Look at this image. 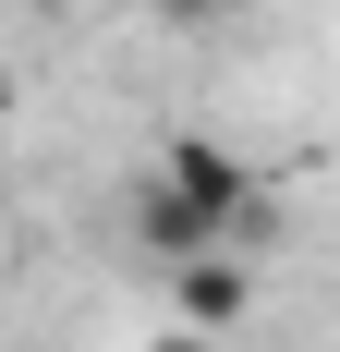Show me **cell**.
<instances>
[{"mask_svg":"<svg viewBox=\"0 0 340 352\" xmlns=\"http://www.w3.org/2000/svg\"><path fill=\"white\" fill-rule=\"evenodd\" d=\"M25 12H85V0H25Z\"/></svg>","mask_w":340,"mask_h":352,"instance_id":"cell-5","label":"cell"},{"mask_svg":"<svg viewBox=\"0 0 340 352\" xmlns=\"http://www.w3.org/2000/svg\"><path fill=\"white\" fill-rule=\"evenodd\" d=\"M158 352H219V340H206V328H182V316H170V328H158Z\"/></svg>","mask_w":340,"mask_h":352,"instance_id":"cell-4","label":"cell"},{"mask_svg":"<svg viewBox=\"0 0 340 352\" xmlns=\"http://www.w3.org/2000/svg\"><path fill=\"white\" fill-rule=\"evenodd\" d=\"M243 304H255V267H243V243L182 255V267H170V316H182V328H206V340H231V328H243Z\"/></svg>","mask_w":340,"mask_h":352,"instance_id":"cell-2","label":"cell"},{"mask_svg":"<svg viewBox=\"0 0 340 352\" xmlns=\"http://www.w3.org/2000/svg\"><path fill=\"white\" fill-rule=\"evenodd\" d=\"M170 36H206V25H231V0H146Z\"/></svg>","mask_w":340,"mask_h":352,"instance_id":"cell-3","label":"cell"},{"mask_svg":"<svg viewBox=\"0 0 340 352\" xmlns=\"http://www.w3.org/2000/svg\"><path fill=\"white\" fill-rule=\"evenodd\" d=\"M255 231H268L255 170H243L219 134H170V146H158V170H146V195H134V243L158 255V267H182V255L255 243Z\"/></svg>","mask_w":340,"mask_h":352,"instance_id":"cell-1","label":"cell"}]
</instances>
